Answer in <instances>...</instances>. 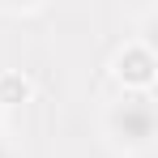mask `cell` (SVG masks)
I'll list each match as a JSON object with an SVG mask.
<instances>
[{"instance_id":"cell-1","label":"cell","mask_w":158,"mask_h":158,"mask_svg":"<svg viewBox=\"0 0 158 158\" xmlns=\"http://www.w3.org/2000/svg\"><path fill=\"white\" fill-rule=\"evenodd\" d=\"M154 103L145 98V94H137V98H120V103L107 111V132H111V141L115 145H124V150H145L150 141H154Z\"/></svg>"},{"instance_id":"cell-2","label":"cell","mask_w":158,"mask_h":158,"mask_svg":"<svg viewBox=\"0 0 158 158\" xmlns=\"http://www.w3.org/2000/svg\"><path fill=\"white\" fill-rule=\"evenodd\" d=\"M120 77L132 81V85H150V77H154V52L141 47V43H132L128 52L120 56Z\"/></svg>"},{"instance_id":"cell-3","label":"cell","mask_w":158,"mask_h":158,"mask_svg":"<svg viewBox=\"0 0 158 158\" xmlns=\"http://www.w3.org/2000/svg\"><path fill=\"white\" fill-rule=\"evenodd\" d=\"M17 94L26 98V94H30V85H26V81H17V77H0V103H13Z\"/></svg>"},{"instance_id":"cell-4","label":"cell","mask_w":158,"mask_h":158,"mask_svg":"<svg viewBox=\"0 0 158 158\" xmlns=\"http://www.w3.org/2000/svg\"><path fill=\"white\" fill-rule=\"evenodd\" d=\"M0 158H9V145H4V141H0Z\"/></svg>"}]
</instances>
